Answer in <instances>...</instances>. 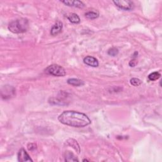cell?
Here are the masks:
<instances>
[{
	"instance_id": "9c48e42d",
	"label": "cell",
	"mask_w": 162,
	"mask_h": 162,
	"mask_svg": "<svg viewBox=\"0 0 162 162\" xmlns=\"http://www.w3.org/2000/svg\"><path fill=\"white\" fill-rule=\"evenodd\" d=\"M62 3L65 5L72 7L82 8L84 7V4L81 1H62Z\"/></svg>"
},
{
	"instance_id": "7c38bea8",
	"label": "cell",
	"mask_w": 162,
	"mask_h": 162,
	"mask_svg": "<svg viewBox=\"0 0 162 162\" xmlns=\"http://www.w3.org/2000/svg\"><path fill=\"white\" fill-rule=\"evenodd\" d=\"M66 161H79L78 159L75 157V155L70 151H67L65 154Z\"/></svg>"
},
{
	"instance_id": "e0dca14e",
	"label": "cell",
	"mask_w": 162,
	"mask_h": 162,
	"mask_svg": "<svg viewBox=\"0 0 162 162\" xmlns=\"http://www.w3.org/2000/svg\"><path fill=\"white\" fill-rule=\"evenodd\" d=\"M118 53H119V50L118 49L116 48V47H112V48H110L108 50V54L112 56H117L118 55Z\"/></svg>"
},
{
	"instance_id": "5bb4252c",
	"label": "cell",
	"mask_w": 162,
	"mask_h": 162,
	"mask_svg": "<svg viewBox=\"0 0 162 162\" xmlns=\"http://www.w3.org/2000/svg\"><path fill=\"white\" fill-rule=\"evenodd\" d=\"M67 142L68 143V144L70 146H71L72 148H74L75 150L78 152V153H80V148H79V146L77 144V142L76 141H75L74 139H70L67 141Z\"/></svg>"
},
{
	"instance_id": "30bf717a",
	"label": "cell",
	"mask_w": 162,
	"mask_h": 162,
	"mask_svg": "<svg viewBox=\"0 0 162 162\" xmlns=\"http://www.w3.org/2000/svg\"><path fill=\"white\" fill-rule=\"evenodd\" d=\"M67 18L68 19V20L72 22L73 24H79L81 22L80 18H79V16L75 14H70L67 16Z\"/></svg>"
},
{
	"instance_id": "5b68a950",
	"label": "cell",
	"mask_w": 162,
	"mask_h": 162,
	"mask_svg": "<svg viewBox=\"0 0 162 162\" xmlns=\"http://www.w3.org/2000/svg\"><path fill=\"white\" fill-rule=\"evenodd\" d=\"M117 7L123 9V10H131L134 8V3L132 1H129V0H122V1H113Z\"/></svg>"
},
{
	"instance_id": "9a60e30c",
	"label": "cell",
	"mask_w": 162,
	"mask_h": 162,
	"mask_svg": "<svg viewBox=\"0 0 162 162\" xmlns=\"http://www.w3.org/2000/svg\"><path fill=\"white\" fill-rule=\"evenodd\" d=\"M160 77H161V74L159 72H155L151 73V74L148 75V79L151 81H155L158 80V79H160Z\"/></svg>"
},
{
	"instance_id": "ba28073f",
	"label": "cell",
	"mask_w": 162,
	"mask_h": 162,
	"mask_svg": "<svg viewBox=\"0 0 162 162\" xmlns=\"http://www.w3.org/2000/svg\"><path fill=\"white\" fill-rule=\"evenodd\" d=\"M84 63L89 66H93V67H97L99 65V62H98V60L91 56H87L85 57L84 59Z\"/></svg>"
},
{
	"instance_id": "7a4b0ae2",
	"label": "cell",
	"mask_w": 162,
	"mask_h": 162,
	"mask_svg": "<svg viewBox=\"0 0 162 162\" xmlns=\"http://www.w3.org/2000/svg\"><path fill=\"white\" fill-rule=\"evenodd\" d=\"M29 24L26 18H19L11 22L8 25V29L14 34H20L27 32Z\"/></svg>"
},
{
	"instance_id": "52a82bcc",
	"label": "cell",
	"mask_w": 162,
	"mask_h": 162,
	"mask_svg": "<svg viewBox=\"0 0 162 162\" xmlns=\"http://www.w3.org/2000/svg\"><path fill=\"white\" fill-rule=\"evenodd\" d=\"M63 28V23L60 21H57L56 23L54 24L51 29V34L52 36H56L58 34L61 33Z\"/></svg>"
},
{
	"instance_id": "3957f363",
	"label": "cell",
	"mask_w": 162,
	"mask_h": 162,
	"mask_svg": "<svg viewBox=\"0 0 162 162\" xmlns=\"http://www.w3.org/2000/svg\"><path fill=\"white\" fill-rule=\"evenodd\" d=\"M44 71L47 74L56 76V77H63L66 75L65 70L62 66L56 64L48 66Z\"/></svg>"
},
{
	"instance_id": "ac0fdd59",
	"label": "cell",
	"mask_w": 162,
	"mask_h": 162,
	"mask_svg": "<svg viewBox=\"0 0 162 162\" xmlns=\"http://www.w3.org/2000/svg\"><path fill=\"white\" fill-rule=\"evenodd\" d=\"M138 62L137 60H136V58H133V59L131 60V61L129 62V65L130 66H131V67H134L136 65H137Z\"/></svg>"
},
{
	"instance_id": "2e32d148",
	"label": "cell",
	"mask_w": 162,
	"mask_h": 162,
	"mask_svg": "<svg viewBox=\"0 0 162 162\" xmlns=\"http://www.w3.org/2000/svg\"><path fill=\"white\" fill-rule=\"evenodd\" d=\"M131 84L134 86H139L142 84V81L138 78H132L131 79Z\"/></svg>"
},
{
	"instance_id": "6da1fadb",
	"label": "cell",
	"mask_w": 162,
	"mask_h": 162,
	"mask_svg": "<svg viewBox=\"0 0 162 162\" xmlns=\"http://www.w3.org/2000/svg\"><path fill=\"white\" fill-rule=\"evenodd\" d=\"M62 123L74 127H84L89 125L91 120L84 113L75 111H65L58 117Z\"/></svg>"
},
{
	"instance_id": "277c9868",
	"label": "cell",
	"mask_w": 162,
	"mask_h": 162,
	"mask_svg": "<svg viewBox=\"0 0 162 162\" xmlns=\"http://www.w3.org/2000/svg\"><path fill=\"white\" fill-rule=\"evenodd\" d=\"M16 93L15 89L11 85H6L1 88V96L5 100L14 97Z\"/></svg>"
},
{
	"instance_id": "8fae6325",
	"label": "cell",
	"mask_w": 162,
	"mask_h": 162,
	"mask_svg": "<svg viewBox=\"0 0 162 162\" xmlns=\"http://www.w3.org/2000/svg\"><path fill=\"white\" fill-rule=\"evenodd\" d=\"M67 83L74 86H81L84 84L83 81L77 79H69L67 80Z\"/></svg>"
},
{
	"instance_id": "4fadbf2b",
	"label": "cell",
	"mask_w": 162,
	"mask_h": 162,
	"mask_svg": "<svg viewBox=\"0 0 162 162\" xmlns=\"http://www.w3.org/2000/svg\"><path fill=\"white\" fill-rule=\"evenodd\" d=\"M85 17L88 19H91V20H93V19H96L99 17V14L96 12L94 11H90L87 12L85 14Z\"/></svg>"
},
{
	"instance_id": "d6986e66",
	"label": "cell",
	"mask_w": 162,
	"mask_h": 162,
	"mask_svg": "<svg viewBox=\"0 0 162 162\" xmlns=\"http://www.w3.org/2000/svg\"><path fill=\"white\" fill-rule=\"evenodd\" d=\"M27 148L29 151H33L35 149H36V145L34 143L28 144L27 146Z\"/></svg>"
},
{
	"instance_id": "8992f818",
	"label": "cell",
	"mask_w": 162,
	"mask_h": 162,
	"mask_svg": "<svg viewBox=\"0 0 162 162\" xmlns=\"http://www.w3.org/2000/svg\"><path fill=\"white\" fill-rule=\"evenodd\" d=\"M18 160L20 162L24 161H33V160L31 159L29 155L26 152L24 149H21L19 151L18 153Z\"/></svg>"
}]
</instances>
